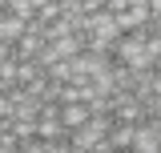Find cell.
Returning a JSON list of instances; mask_svg holds the SVG:
<instances>
[{"label": "cell", "mask_w": 161, "mask_h": 153, "mask_svg": "<svg viewBox=\"0 0 161 153\" xmlns=\"http://www.w3.org/2000/svg\"><path fill=\"white\" fill-rule=\"evenodd\" d=\"M48 76H53V81H60V85L77 81V69H73V57H69V60H57V65H48Z\"/></svg>", "instance_id": "cell-10"}, {"label": "cell", "mask_w": 161, "mask_h": 153, "mask_svg": "<svg viewBox=\"0 0 161 153\" xmlns=\"http://www.w3.org/2000/svg\"><path fill=\"white\" fill-rule=\"evenodd\" d=\"M24 32H28V20L16 16L12 8H0V40H8V44H12V40H20Z\"/></svg>", "instance_id": "cell-6"}, {"label": "cell", "mask_w": 161, "mask_h": 153, "mask_svg": "<svg viewBox=\"0 0 161 153\" xmlns=\"http://www.w3.org/2000/svg\"><path fill=\"white\" fill-rule=\"evenodd\" d=\"M121 24V32H137V28H145L149 24V4H129L125 12H113Z\"/></svg>", "instance_id": "cell-5"}, {"label": "cell", "mask_w": 161, "mask_h": 153, "mask_svg": "<svg viewBox=\"0 0 161 153\" xmlns=\"http://www.w3.org/2000/svg\"><path fill=\"white\" fill-rule=\"evenodd\" d=\"M113 121H129V125H141L145 121V109L133 93H113Z\"/></svg>", "instance_id": "cell-3"}, {"label": "cell", "mask_w": 161, "mask_h": 153, "mask_svg": "<svg viewBox=\"0 0 161 153\" xmlns=\"http://www.w3.org/2000/svg\"><path fill=\"white\" fill-rule=\"evenodd\" d=\"M109 129H113V117H89L80 129H73V133H69V141H73L77 149L89 153L97 141H105V137H109Z\"/></svg>", "instance_id": "cell-1"}, {"label": "cell", "mask_w": 161, "mask_h": 153, "mask_svg": "<svg viewBox=\"0 0 161 153\" xmlns=\"http://www.w3.org/2000/svg\"><path fill=\"white\" fill-rule=\"evenodd\" d=\"M0 8H8V0H0Z\"/></svg>", "instance_id": "cell-20"}, {"label": "cell", "mask_w": 161, "mask_h": 153, "mask_svg": "<svg viewBox=\"0 0 161 153\" xmlns=\"http://www.w3.org/2000/svg\"><path fill=\"white\" fill-rule=\"evenodd\" d=\"M36 137L40 141H53V137H64V125H60V105H44L36 117Z\"/></svg>", "instance_id": "cell-4"}, {"label": "cell", "mask_w": 161, "mask_h": 153, "mask_svg": "<svg viewBox=\"0 0 161 153\" xmlns=\"http://www.w3.org/2000/svg\"><path fill=\"white\" fill-rule=\"evenodd\" d=\"M8 129H12V137H16V141H24V137H36V121L12 117V121H8Z\"/></svg>", "instance_id": "cell-11"}, {"label": "cell", "mask_w": 161, "mask_h": 153, "mask_svg": "<svg viewBox=\"0 0 161 153\" xmlns=\"http://www.w3.org/2000/svg\"><path fill=\"white\" fill-rule=\"evenodd\" d=\"M161 12V0H149V16H157Z\"/></svg>", "instance_id": "cell-18"}, {"label": "cell", "mask_w": 161, "mask_h": 153, "mask_svg": "<svg viewBox=\"0 0 161 153\" xmlns=\"http://www.w3.org/2000/svg\"><path fill=\"white\" fill-rule=\"evenodd\" d=\"M153 93L161 97V60H157V65H153Z\"/></svg>", "instance_id": "cell-14"}, {"label": "cell", "mask_w": 161, "mask_h": 153, "mask_svg": "<svg viewBox=\"0 0 161 153\" xmlns=\"http://www.w3.org/2000/svg\"><path fill=\"white\" fill-rule=\"evenodd\" d=\"M149 32H153V37H161V12H157V16H149Z\"/></svg>", "instance_id": "cell-15"}, {"label": "cell", "mask_w": 161, "mask_h": 153, "mask_svg": "<svg viewBox=\"0 0 161 153\" xmlns=\"http://www.w3.org/2000/svg\"><path fill=\"white\" fill-rule=\"evenodd\" d=\"M129 8V0H109V12H125Z\"/></svg>", "instance_id": "cell-17"}, {"label": "cell", "mask_w": 161, "mask_h": 153, "mask_svg": "<svg viewBox=\"0 0 161 153\" xmlns=\"http://www.w3.org/2000/svg\"><path fill=\"white\" fill-rule=\"evenodd\" d=\"M53 4H64V0H53Z\"/></svg>", "instance_id": "cell-21"}, {"label": "cell", "mask_w": 161, "mask_h": 153, "mask_svg": "<svg viewBox=\"0 0 161 153\" xmlns=\"http://www.w3.org/2000/svg\"><path fill=\"white\" fill-rule=\"evenodd\" d=\"M40 48H44V37L36 32H24L20 40H12V60H36Z\"/></svg>", "instance_id": "cell-7"}, {"label": "cell", "mask_w": 161, "mask_h": 153, "mask_svg": "<svg viewBox=\"0 0 161 153\" xmlns=\"http://www.w3.org/2000/svg\"><path fill=\"white\" fill-rule=\"evenodd\" d=\"M16 149L20 153H44V141L40 137H24V141H16Z\"/></svg>", "instance_id": "cell-13"}, {"label": "cell", "mask_w": 161, "mask_h": 153, "mask_svg": "<svg viewBox=\"0 0 161 153\" xmlns=\"http://www.w3.org/2000/svg\"><path fill=\"white\" fill-rule=\"evenodd\" d=\"M129 4H149V0H129Z\"/></svg>", "instance_id": "cell-19"}, {"label": "cell", "mask_w": 161, "mask_h": 153, "mask_svg": "<svg viewBox=\"0 0 161 153\" xmlns=\"http://www.w3.org/2000/svg\"><path fill=\"white\" fill-rule=\"evenodd\" d=\"M133 133H137V125H129V121H113V129H109V145L113 149H121V153H129L133 149Z\"/></svg>", "instance_id": "cell-9"}, {"label": "cell", "mask_w": 161, "mask_h": 153, "mask_svg": "<svg viewBox=\"0 0 161 153\" xmlns=\"http://www.w3.org/2000/svg\"><path fill=\"white\" fill-rule=\"evenodd\" d=\"M129 153H161V121H141Z\"/></svg>", "instance_id": "cell-2"}, {"label": "cell", "mask_w": 161, "mask_h": 153, "mask_svg": "<svg viewBox=\"0 0 161 153\" xmlns=\"http://www.w3.org/2000/svg\"><path fill=\"white\" fill-rule=\"evenodd\" d=\"M44 153H73L69 133H64V137H53V141H44Z\"/></svg>", "instance_id": "cell-12"}, {"label": "cell", "mask_w": 161, "mask_h": 153, "mask_svg": "<svg viewBox=\"0 0 161 153\" xmlns=\"http://www.w3.org/2000/svg\"><path fill=\"white\" fill-rule=\"evenodd\" d=\"M85 8H89V12H97V8H109V0H85Z\"/></svg>", "instance_id": "cell-16"}, {"label": "cell", "mask_w": 161, "mask_h": 153, "mask_svg": "<svg viewBox=\"0 0 161 153\" xmlns=\"http://www.w3.org/2000/svg\"><path fill=\"white\" fill-rule=\"evenodd\" d=\"M89 105L85 101H73V105H60V125H64V133H73V129H80L85 121H89Z\"/></svg>", "instance_id": "cell-8"}]
</instances>
